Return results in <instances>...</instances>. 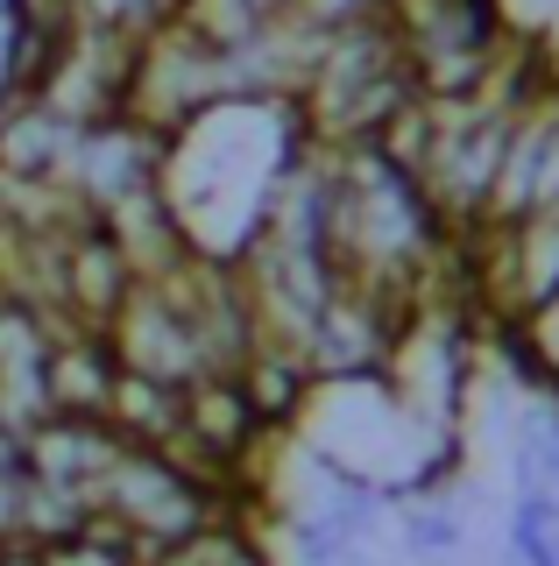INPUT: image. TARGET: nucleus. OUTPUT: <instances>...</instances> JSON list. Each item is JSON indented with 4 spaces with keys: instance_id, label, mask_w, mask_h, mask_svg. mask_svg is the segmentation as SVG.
I'll return each mask as SVG.
<instances>
[{
    "instance_id": "nucleus-5",
    "label": "nucleus",
    "mask_w": 559,
    "mask_h": 566,
    "mask_svg": "<svg viewBox=\"0 0 559 566\" xmlns=\"http://www.w3.org/2000/svg\"><path fill=\"white\" fill-rule=\"evenodd\" d=\"M0 566H43V545H22V538H0Z\"/></svg>"
},
{
    "instance_id": "nucleus-4",
    "label": "nucleus",
    "mask_w": 559,
    "mask_h": 566,
    "mask_svg": "<svg viewBox=\"0 0 559 566\" xmlns=\"http://www.w3.org/2000/svg\"><path fill=\"white\" fill-rule=\"evenodd\" d=\"M510 340L524 347V361H531L538 376H546V382L559 389V297H552L546 312H531L524 326H510Z\"/></svg>"
},
{
    "instance_id": "nucleus-3",
    "label": "nucleus",
    "mask_w": 559,
    "mask_h": 566,
    "mask_svg": "<svg viewBox=\"0 0 559 566\" xmlns=\"http://www.w3.org/2000/svg\"><path fill=\"white\" fill-rule=\"evenodd\" d=\"M107 424L128 447H178V424H184V389L170 382H149L135 376V368H120L114 376V397H107Z\"/></svg>"
},
{
    "instance_id": "nucleus-1",
    "label": "nucleus",
    "mask_w": 559,
    "mask_h": 566,
    "mask_svg": "<svg viewBox=\"0 0 559 566\" xmlns=\"http://www.w3.org/2000/svg\"><path fill=\"white\" fill-rule=\"evenodd\" d=\"M128 439L114 432L107 418H78V411H50L36 432L22 439V468L43 474V482H72V489H99L107 468L120 460Z\"/></svg>"
},
{
    "instance_id": "nucleus-2",
    "label": "nucleus",
    "mask_w": 559,
    "mask_h": 566,
    "mask_svg": "<svg viewBox=\"0 0 559 566\" xmlns=\"http://www.w3.org/2000/svg\"><path fill=\"white\" fill-rule=\"evenodd\" d=\"M390 531H397V553L411 566H461V553H467L461 495H404L390 510Z\"/></svg>"
},
{
    "instance_id": "nucleus-6",
    "label": "nucleus",
    "mask_w": 559,
    "mask_h": 566,
    "mask_svg": "<svg viewBox=\"0 0 559 566\" xmlns=\"http://www.w3.org/2000/svg\"><path fill=\"white\" fill-rule=\"evenodd\" d=\"M8 468H22V432H8V424H0V474Z\"/></svg>"
},
{
    "instance_id": "nucleus-7",
    "label": "nucleus",
    "mask_w": 559,
    "mask_h": 566,
    "mask_svg": "<svg viewBox=\"0 0 559 566\" xmlns=\"http://www.w3.org/2000/svg\"><path fill=\"white\" fill-rule=\"evenodd\" d=\"M249 566H276V559H270V553H262V559H249Z\"/></svg>"
}]
</instances>
